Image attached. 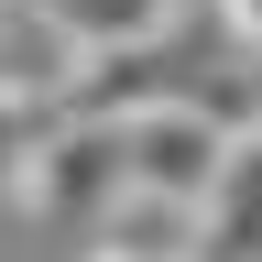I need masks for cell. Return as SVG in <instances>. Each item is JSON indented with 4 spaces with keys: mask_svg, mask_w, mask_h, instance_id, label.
Returning a JSON list of instances; mask_svg holds the SVG:
<instances>
[{
    "mask_svg": "<svg viewBox=\"0 0 262 262\" xmlns=\"http://www.w3.org/2000/svg\"><path fill=\"white\" fill-rule=\"evenodd\" d=\"M219 164H229V131L196 110V98H153V110H131L120 120V196H153V208H208V186H219Z\"/></svg>",
    "mask_w": 262,
    "mask_h": 262,
    "instance_id": "1",
    "label": "cell"
},
{
    "mask_svg": "<svg viewBox=\"0 0 262 262\" xmlns=\"http://www.w3.org/2000/svg\"><path fill=\"white\" fill-rule=\"evenodd\" d=\"M11 196L44 229H98L110 219V196H120V131H98V120H33V142L11 164Z\"/></svg>",
    "mask_w": 262,
    "mask_h": 262,
    "instance_id": "2",
    "label": "cell"
},
{
    "mask_svg": "<svg viewBox=\"0 0 262 262\" xmlns=\"http://www.w3.org/2000/svg\"><path fill=\"white\" fill-rule=\"evenodd\" d=\"M186 262H262V131H241L208 186V208H196V251Z\"/></svg>",
    "mask_w": 262,
    "mask_h": 262,
    "instance_id": "3",
    "label": "cell"
},
{
    "mask_svg": "<svg viewBox=\"0 0 262 262\" xmlns=\"http://www.w3.org/2000/svg\"><path fill=\"white\" fill-rule=\"evenodd\" d=\"M77 55H110V44H153V33H175V0H33Z\"/></svg>",
    "mask_w": 262,
    "mask_h": 262,
    "instance_id": "4",
    "label": "cell"
},
{
    "mask_svg": "<svg viewBox=\"0 0 262 262\" xmlns=\"http://www.w3.org/2000/svg\"><path fill=\"white\" fill-rule=\"evenodd\" d=\"M98 251H120V262H186V251H196V219H186V208H153V196H110Z\"/></svg>",
    "mask_w": 262,
    "mask_h": 262,
    "instance_id": "5",
    "label": "cell"
},
{
    "mask_svg": "<svg viewBox=\"0 0 262 262\" xmlns=\"http://www.w3.org/2000/svg\"><path fill=\"white\" fill-rule=\"evenodd\" d=\"M33 120H44V110H22V98H0V186H11V164H22V142H33Z\"/></svg>",
    "mask_w": 262,
    "mask_h": 262,
    "instance_id": "6",
    "label": "cell"
},
{
    "mask_svg": "<svg viewBox=\"0 0 262 262\" xmlns=\"http://www.w3.org/2000/svg\"><path fill=\"white\" fill-rule=\"evenodd\" d=\"M219 22H229V44L262 55V0H219Z\"/></svg>",
    "mask_w": 262,
    "mask_h": 262,
    "instance_id": "7",
    "label": "cell"
},
{
    "mask_svg": "<svg viewBox=\"0 0 262 262\" xmlns=\"http://www.w3.org/2000/svg\"><path fill=\"white\" fill-rule=\"evenodd\" d=\"M88 262H120V251H88Z\"/></svg>",
    "mask_w": 262,
    "mask_h": 262,
    "instance_id": "8",
    "label": "cell"
}]
</instances>
